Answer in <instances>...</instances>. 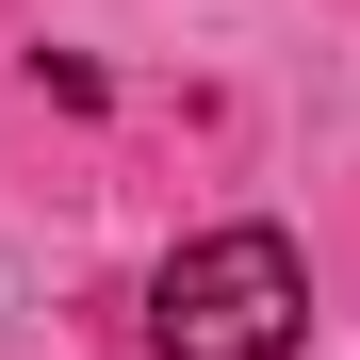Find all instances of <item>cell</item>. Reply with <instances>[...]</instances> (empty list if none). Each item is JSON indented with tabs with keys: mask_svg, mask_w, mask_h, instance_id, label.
Segmentation results:
<instances>
[{
	"mask_svg": "<svg viewBox=\"0 0 360 360\" xmlns=\"http://www.w3.org/2000/svg\"><path fill=\"white\" fill-rule=\"evenodd\" d=\"M311 344V262L295 229H197L148 278V360H295Z\"/></svg>",
	"mask_w": 360,
	"mask_h": 360,
	"instance_id": "cell-1",
	"label": "cell"
}]
</instances>
